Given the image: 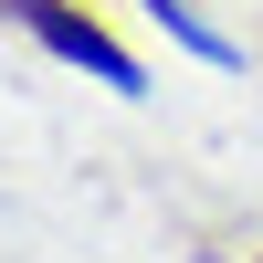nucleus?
<instances>
[{
    "mask_svg": "<svg viewBox=\"0 0 263 263\" xmlns=\"http://www.w3.org/2000/svg\"><path fill=\"white\" fill-rule=\"evenodd\" d=\"M0 11H11L21 32L42 42V53L84 63V74H95V84H116V95H137V84H147V74H137V53H126V42L105 32L95 11H74V0H0Z\"/></svg>",
    "mask_w": 263,
    "mask_h": 263,
    "instance_id": "f257e3e1",
    "label": "nucleus"
},
{
    "mask_svg": "<svg viewBox=\"0 0 263 263\" xmlns=\"http://www.w3.org/2000/svg\"><path fill=\"white\" fill-rule=\"evenodd\" d=\"M137 11H147V21H168V42H179V53H200V63H232V42L211 32L190 0H137Z\"/></svg>",
    "mask_w": 263,
    "mask_h": 263,
    "instance_id": "f03ea898",
    "label": "nucleus"
}]
</instances>
